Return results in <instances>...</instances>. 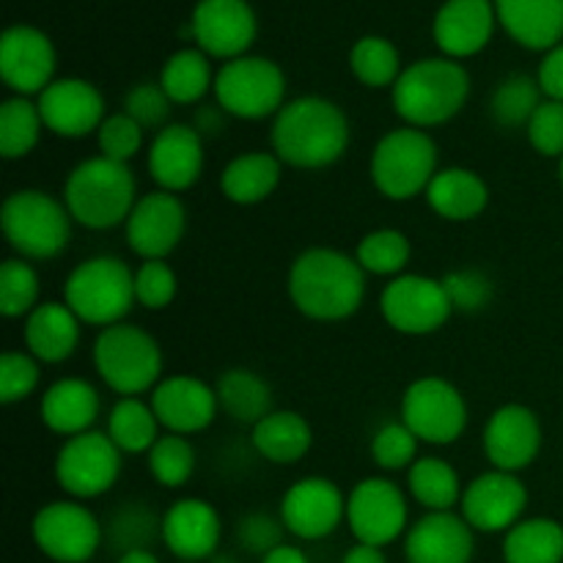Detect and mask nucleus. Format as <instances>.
<instances>
[{"instance_id": "obj_1", "label": "nucleus", "mask_w": 563, "mask_h": 563, "mask_svg": "<svg viewBox=\"0 0 563 563\" xmlns=\"http://www.w3.org/2000/svg\"><path fill=\"white\" fill-rule=\"evenodd\" d=\"M275 157L289 168L319 170L330 168L346 154L352 141V126L344 110L328 97H297L280 108L273 119Z\"/></svg>"}, {"instance_id": "obj_2", "label": "nucleus", "mask_w": 563, "mask_h": 563, "mask_svg": "<svg viewBox=\"0 0 563 563\" xmlns=\"http://www.w3.org/2000/svg\"><path fill=\"white\" fill-rule=\"evenodd\" d=\"M289 297L313 322H341L361 311L366 269L335 247H308L289 267Z\"/></svg>"}, {"instance_id": "obj_3", "label": "nucleus", "mask_w": 563, "mask_h": 563, "mask_svg": "<svg viewBox=\"0 0 563 563\" xmlns=\"http://www.w3.org/2000/svg\"><path fill=\"white\" fill-rule=\"evenodd\" d=\"M471 97V75L462 60L434 55L407 66L390 88V102L407 126L429 130L449 124Z\"/></svg>"}, {"instance_id": "obj_4", "label": "nucleus", "mask_w": 563, "mask_h": 563, "mask_svg": "<svg viewBox=\"0 0 563 563\" xmlns=\"http://www.w3.org/2000/svg\"><path fill=\"white\" fill-rule=\"evenodd\" d=\"M64 203L71 220L91 231L124 225L137 203V181L130 165L88 157L71 168L64 185Z\"/></svg>"}, {"instance_id": "obj_5", "label": "nucleus", "mask_w": 563, "mask_h": 563, "mask_svg": "<svg viewBox=\"0 0 563 563\" xmlns=\"http://www.w3.org/2000/svg\"><path fill=\"white\" fill-rule=\"evenodd\" d=\"M71 214L49 192L25 187L11 192L0 209V225L11 251L27 262H49L69 247Z\"/></svg>"}, {"instance_id": "obj_6", "label": "nucleus", "mask_w": 563, "mask_h": 563, "mask_svg": "<svg viewBox=\"0 0 563 563\" xmlns=\"http://www.w3.org/2000/svg\"><path fill=\"white\" fill-rule=\"evenodd\" d=\"M93 368L119 399L148 394L163 377V350L148 330L119 322L99 330L93 341Z\"/></svg>"}, {"instance_id": "obj_7", "label": "nucleus", "mask_w": 563, "mask_h": 563, "mask_svg": "<svg viewBox=\"0 0 563 563\" xmlns=\"http://www.w3.org/2000/svg\"><path fill=\"white\" fill-rule=\"evenodd\" d=\"M64 302L82 324L110 328L124 322L135 302V273L119 256H93L77 264L64 284Z\"/></svg>"}, {"instance_id": "obj_8", "label": "nucleus", "mask_w": 563, "mask_h": 563, "mask_svg": "<svg viewBox=\"0 0 563 563\" xmlns=\"http://www.w3.org/2000/svg\"><path fill=\"white\" fill-rule=\"evenodd\" d=\"M438 170V143L427 130L407 124L385 132L368 163L374 187L390 201H410L427 192Z\"/></svg>"}, {"instance_id": "obj_9", "label": "nucleus", "mask_w": 563, "mask_h": 563, "mask_svg": "<svg viewBox=\"0 0 563 563\" xmlns=\"http://www.w3.org/2000/svg\"><path fill=\"white\" fill-rule=\"evenodd\" d=\"M212 93L231 119H275L286 104V75L273 58L242 55L220 66Z\"/></svg>"}, {"instance_id": "obj_10", "label": "nucleus", "mask_w": 563, "mask_h": 563, "mask_svg": "<svg viewBox=\"0 0 563 563\" xmlns=\"http://www.w3.org/2000/svg\"><path fill=\"white\" fill-rule=\"evenodd\" d=\"M121 476V451L108 432L66 438L55 454V482L71 500H91L110 493Z\"/></svg>"}, {"instance_id": "obj_11", "label": "nucleus", "mask_w": 563, "mask_h": 563, "mask_svg": "<svg viewBox=\"0 0 563 563\" xmlns=\"http://www.w3.org/2000/svg\"><path fill=\"white\" fill-rule=\"evenodd\" d=\"M38 553L55 563H88L104 544L99 517L80 500H53L42 506L31 522Z\"/></svg>"}, {"instance_id": "obj_12", "label": "nucleus", "mask_w": 563, "mask_h": 563, "mask_svg": "<svg viewBox=\"0 0 563 563\" xmlns=\"http://www.w3.org/2000/svg\"><path fill=\"white\" fill-rule=\"evenodd\" d=\"M401 421L421 443L451 445L467 429V401L449 379L421 377L401 396Z\"/></svg>"}, {"instance_id": "obj_13", "label": "nucleus", "mask_w": 563, "mask_h": 563, "mask_svg": "<svg viewBox=\"0 0 563 563\" xmlns=\"http://www.w3.org/2000/svg\"><path fill=\"white\" fill-rule=\"evenodd\" d=\"M346 526L361 544L388 548L410 531V506L390 478H363L346 495Z\"/></svg>"}, {"instance_id": "obj_14", "label": "nucleus", "mask_w": 563, "mask_h": 563, "mask_svg": "<svg viewBox=\"0 0 563 563\" xmlns=\"http://www.w3.org/2000/svg\"><path fill=\"white\" fill-rule=\"evenodd\" d=\"M379 311L388 328L405 335H429L438 333L451 319L449 295H445L443 280L429 278V275L405 273L390 278L379 295Z\"/></svg>"}, {"instance_id": "obj_15", "label": "nucleus", "mask_w": 563, "mask_h": 563, "mask_svg": "<svg viewBox=\"0 0 563 563\" xmlns=\"http://www.w3.org/2000/svg\"><path fill=\"white\" fill-rule=\"evenodd\" d=\"M256 33V11L247 0H198L187 25V36L196 47L223 64L247 55Z\"/></svg>"}, {"instance_id": "obj_16", "label": "nucleus", "mask_w": 563, "mask_h": 563, "mask_svg": "<svg viewBox=\"0 0 563 563\" xmlns=\"http://www.w3.org/2000/svg\"><path fill=\"white\" fill-rule=\"evenodd\" d=\"M187 229V209L176 192L154 190L137 198L124 223L126 245L143 262H165L179 247Z\"/></svg>"}, {"instance_id": "obj_17", "label": "nucleus", "mask_w": 563, "mask_h": 563, "mask_svg": "<svg viewBox=\"0 0 563 563\" xmlns=\"http://www.w3.org/2000/svg\"><path fill=\"white\" fill-rule=\"evenodd\" d=\"M278 515L291 537L319 542L335 533V528L346 520V498L330 478L308 476L286 489Z\"/></svg>"}, {"instance_id": "obj_18", "label": "nucleus", "mask_w": 563, "mask_h": 563, "mask_svg": "<svg viewBox=\"0 0 563 563\" xmlns=\"http://www.w3.org/2000/svg\"><path fill=\"white\" fill-rule=\"evenodd\" d=\"M36 104L38 113H42L44 130L66 137V141L88 137L108 119L102 91L91 80H82V77H55L38 93Z\"/></svg>"}, {"instance_id": "obj_19", "label": "nucleus", "mask_w": 563, "mask_h": 563, "mask_svg": "<svg viewBox=\"0 0 563 563\" xmlns=\"http://www.w3.org/2000/svg\"><path fill=\"white\" fill-rule=\"evenodd\" d=\"M55 44L33 25L5 27L0 38V77L14 97H38L55 80Z\"/></svg>"}, {"instance_id": "obj_20", "label": "nucleus", "mask_w": 563, "mask_h": 563, "mask_svg": "<svg viewBox=\"0 0 563 563\" xmlns=\"http://www.w3.org/2000/svg\"><path fill=\"white\" fill-rule=\"evenodd\" d=\"M462 517L478 533H506L528 509V489L517 473L489 471L473 478L462 493Z\"/></svg>"}, {"instance_id": "obj_21", "label": "nucleus", "mask_w": 563, "mask_h": 563, "mask_svg": "<svg viewBox=\"0 0 563 563\" xmlns=\"http://www.w3.org/2000/svg\"><path fill=\"white\" fill-rule=\"evenodd\" d=\"M482 445L495 471L520 473L542 451V423L531 407L511 401L489 416Z\"/></svg>"}, {"instance_id": "obj_22", "label": "nucleus", "mask_w": 563, "mask_h": 563, "mask_svg": "<svg viewBox=\"0 0 563 563\" xmlns=\"http://www.w3.org/2000/svg\"><path fill=\"white\" fill-rule=\"evenodd\" d=\"M148 405L154 407L159 427L168 429L170 434H185V438L212 427L220 410L214 385H207L190 374H174L168 379H159Z\"/></svg>"}, {"instance_id": "obj_23", "label": "nucleus", "mask_w": 563, "mask_h": 563, "mask_svg": "<svg viewBox=\"0 0 563 563\" xmlns=\"http://www.w3.org/2000/svg\"><path fill=\"white\" fill-rule=\"evenodd\" d=\"M223 520L203 498H181L163 511V544L179 561L203 563L220 550Z\"/></svg>"}, {"instance_id": "obj_24", "label": "nucleus", "mask_w": 563, "mask_h": 563, "mask_svg": "<svg viewBox=\"0 0 563 563\" xmlns=\"http://www.w3.org/2000/svg\"><path fill=\"white\" fill-rule=\"evenodd\" d=\"M148 176L165 192H185L201 179L203 137L192 124H168L152 137L146 152Z\"/></svg>"}, {"instance_id": "obj_25", "label": "nucleus", "mask_w": 563, "mask_h": 563, "mask_svg": "<svg viewBox=\"0 0 563 563\" xmlns=\"http://www.w3.org/2000/svg\"><path fill=\"white\" fill-rule=\"evenodd\" d=\"M495 25L493 0H445L432 20V38L445 58L465 60L487 47Z\"/></svg>"}, {"instance_id": "obj_26", "label": "nucleus", "mask_w": 563, "mask_h": 563, "mask_svg": "<svg viewBox=\"0 0 563 563\" xmlns=\"http://www.w3.org/2000/svg\"><path fill=\"white\" fill-rule=\"evenodd\" d=\"M476 531L454 511H427L405 533L407 563H471Z\"/></svg>"}, {"instance_id": "obj_27", "label": "nucleus", "mask_w": 563, "mask_h": 563, "mask_svg": "<svg viewBox=\"0 0 563 563\" xmlns=\"http://www.w3.org/2000/svg\"><path fill=\"white\" fill-rule=\"evenodd\" d=\"M498 25L520 47L550 53L563 42V0H493Z\"/></svg>"}, {"instance_id": "obj_28", "label": "nucleus", "mask_w": 563, "mask_h": 563, "mask_svg": "<svg viewBox=\"0 0 563 563\" xmlns=\"http://www.w3.org/2000/svg\"><path fill=\"white\" fill-rule=\"evenodd\" d=\"M99 410H102V401H99L97 388L80 377H64L53 383L44 390L42 405H38L42 423L60 438L91 432Z\"/></svg>"}, {"instance_id": "obj_29", "label": "nucleus", "mask_w": 563, "mask_h": 563, "mask_svg": "<svg viewBox=\"0 0 563 563\" xmlns=\"http://www.w3.org/2000/svg\"><path fill=\"white\" fill-rule=\"evenodd\" d=\"M80 319L66 302H38L25 317V346L38 363H64L80 344Z\"/></svg>"}, {"instance_id": "obj_30", "label": "nucleus", "mask_w": 563, "mask_h": 563, "mask_svg": "<svg viewBox=\"0 0 563 563\" xmlns=\"http://www.w3.org/2000/svg\"><path fill=\"white\" fill-rule=\"evenodd\" d=\"M423 196L438 218L451 220V223H467L487 209L489 187L476 170L451 165V168H440L434 174Z\"/></svg>"}, {"instance_id": "obj_31", "label": "nucleus", "mask_w": 563, "mask_h": 563, "mask_svg": "<svg viewBox=\"0 0 563 563\" xmlns=\"http://www.w3.org/2000/svg\"><path fill=\"white\" fill-rule=\"evenodd\" d=\"M284 163L275 152H247L231 159L220 174V190L236 207L262 203L278 190Z\"/></svg>"}, {"instance_id": "obj_32", "label": "nucleus", "mask_w": 563, "mask_h": 563, "mask_svg": "<svg viewBox=\"0 0 563 563\" xmlns=\"http://www.w3.org/2000/svg\"><path fill=\"white\" fill-rule=\"evenodd\" d=\"M251 443L273 465H297L311 451L313 429L300 412L273 410L251 429Z\"/></svg>"}, {"instance_id": "obj_33", "label": "nucleus", "mask_w": 563, "mask_h": 563, "mask_svg": "<svg viewBox=\"0 0 563 563\" xmlns=\"http://www.w3.org/2000/svg\"><path fill=\"white\" fill-rule=\"evenodd\" d=\"M220 410L236 423L256 427L262 418L273 412V388L264 377L251 368H225L214 383Z\"/></svg>"}, {"instance_id": "obj_34", "label": "nucleus", "mask_w": 563, "mask_h": 563, "mask_svg": "<svg viewBox=\"0 0 563 563\" xmlns=\"http://www.w3.org/2000/svg\"><path fill=\"white\" fill-rule=\"evenodd\" d=\"M102 531L104 544L115 555L152 550L163 542V515H157L146 500H121L102 522Z\"/></svg>"}, {"instance_id": "obj_35", "label": "nucleus", "mask_w": 563, "mask_h": 563, "mask_svg": "<svg viewBox=\"0 0 563 563\" xmlns=\"http://www.w3.org/2000/svg\"><path fill=\"white\" fill-rule=\"evenodd\" d=\"M214 75L218 71H212L203 49L185 47L168 55L157 82L174 104H198L209 91H214Z\"/></svg>"}, {"instance_id": "obj_36", "label": "nucleus", "mask_w": 563, "mask_h": 563, "mask_svg": "<svg viewBox=\"0 0 563 563\" xmlns=\"http://www.w3.org/2000/svg\"><path fill=\"white\" fill-rule=\"evenodd\" d=\"M506 563H563V526L550 517H522L504 539Z\"/></svg>"}, {"instance_id": "obj_37", "label": "nucleus", "mask_w": 563, "mask_h": 563, "mask_svg": "<svg viewBox=\"0 0 563 563\" xmlns=\"http://www.w3.org/2000/svg\"><path fill=\"white\" fill-rule=\"evenodd\" d=\"M407 489L427 511H454L465 493L456 467L440 456H418L407 471Z\"/></svg>"}, {"instance_id": "obj_38", "label": "nucleus", "mask_w": 563, "mask_h": 563, "mask_svg": "<svg viewBox=\"0 0 563 563\" xmlns=\"http://www.w3.org/2000/svg\"><path fill=\"white\" fill-rule=\"evenodd\" d=\"M108 434L121 454H148L159 440V421L154 407L146 405L141 396L119 399L110 410Z\"/></svg>"}, {"instance_id": "obj_39", "label": "nucleus", "mask_w": 563, "mask_h": 563, "mask_svg": "<svg viewBox=\"0 0 563 563\" xmlns=\"http://www.w3.org/2000/svg\"><path fill=\"white\" fill-rule=\"evenodd\" d=\"M542 102L544 93L537 77L526 71H511L495 86L489 97V115L500 130H522Z\"/></svg>"}, {"instance_id": "obj_40", "label": "nucleus", "mask_w": 563, "mask_h": 563, "mask_svg": "<svg viewBox=\"0 0 563 563\" xmlns=\"http://www.w3.org/2000/svg\"><path fill=\"white\" fill-rule=\"evenodd\" d=\"M44 121L31 97H9L0 104V154L3 159H22L36 148Z\"/></svg>"}, {"instance_id": "obj_41", "label": "nucleus", "mask_w": 563, "mask_h": 563, "mask_svg": "<svg viewBox=\"0 0 563 563\" xmlns=\"http://www.w3.org/2000/svg\"><path fill=\"white\" fill-rule=\"evenodd\" d=\"M350 69L363 86L368 88H394L401 69V55L396 44L385 36L357 38L350 53Z\"/></svg>"}, {"instance_id": "obj_42", "label": "nucleus", "mask_w": 563, "mask_h": 563, "mask_svg": "<svg viewBox=\"0 0 563 563\" xmlns=\"http://www.w3.org/2000/svg\"><path fill=\"white\" fill-rule=\"evenodd\" d=\"M412 245L405 231L399 229H377L368 231L357 242L355 258L368 275H383V278H396L405 275V267L410 264Z\"/></svg>"}, {"instance_id": "obj_43", "label": "nucleus", "mask_w": 563, "mask_h": 563, "mask_svg": "<svg viewBox=\"0 0 563 563\" xmlns=\"http://www.w3.org/2000/svg\"><path fill=\"white\" fill-rule=\"evenodd\" d=\"M196 449L185 434H159L146 454L148 473L165 489H181L196 473Z\"/></svg>"}, {"instance_id": "obj_44", "label": "nucleus", "mask_w": 563, "mask_h": 563, "mask_svg": "<svg viewBox=\"0 0 563 563\" xmlns=\"http://www.w3.org/2000/svg\"><path fill=\"white\" fill-rule=\"evenodd\" d=\"M38 275L27 258H5L0 264V313L5 319H22L38 306Z\"/></svg>"}, {"instance_id": "obj_45", "label": "nucleus", "mask_w": 563, "mask_h": 563, "mask_svg": "<svg viewBox=\"0 0 563 563\" xmlns=\"http://www.w3.org/2000/svg\"><path fill=\"white\" fill-rule=\"evenodd\" d=\"M418 443L421 440L405 421H390L372 438V456L383 471H410L418 460Z\"/></svg>"}, {"instance_id": "obj_46", "label": "nucleus", "mask_w": 563, "mask_h": 563, "mask_svg": "<svg viewBox=\"0 0 563 563\" xmlns=\"http://www.w3.org/2000/svg\"><path fill=\"white\" fill-rule=\"evenodd\" d=\"M286 533L289 531H286L280 515L275 517L269 515V511H247L245 517L236 520V528H234L236 548L247 555H256L258 561H262L267 553H273L275 548H280Z\"/></svg>"}, {"instance_id": "obj_47", "label": "nucleus", "mask_w": 563, "mask_h": 563, "mask_svg": "<svg viewBox=\"0 0 563 563\" xmlns=\"http://www.w3.org/2000/svg\"><path fill=\"white\" fill-rule=\"evenodd\" d=\"M143 132L146 130L135 119H130L124 110L108 115L97 130L99 154L113 159V163L130 165V159H135L143 148Z\"/></svg>"}, {"instance_id": "obj_48", "label": "nucleus", "mask_w": 563, "mask_h": 563, "mask_svg": "<svg viewBox=\"0 0 563 563\" xmlns=\"http://www.w3.org/2000/svg\"><path fill=\"white\" fill-rule=\"evenodd\" d=\"M443 280L445 286V295H449L451 308L462 313H478L493 302L495 297V284L487 273L482 269H454L449 273Z\"/></svg>"}, {"instance_id": "obj_49", "label": "nucleus", "mask_w": 563, "mask_h": 563, "mask_svg": "<svg viewBox=\"0 0 563 563\" xmlns=\"http://www.w3.org/2000/svg\"><path fill=\"white\" fill-rule=\"evenodd\" d=\"M179 291L174 267L168 262H143L135 269V302L146 311H163Z\"/></svg>"}, {"instance_id": "obj_50", "label": "nucleus", "mask_w": 563, "mask_h": 563, "mask_svg": "<svg viewBox=\"0 0 563 563\" xmlns=\"http://www.w3.org/2000/svg\"><path fill=\"white\" fill-rule=\"evenodd\" d=\"M38 361L31 352H3L0 357V401L3 405H16L27 399L38 388Z\"/></svg>"}, {"instance_id": "obj_51", "label": "nucleus", "mask_w": 563, "mask_h": 563, "mask_svg": "<svg viewBox=\"0 0 563 563\" xmlns=\"http://www.w3.org/2000/svg\"><path fill=\"white\" fill-rule=\"evenodd\" d=\"M174 102L159 82H137L124 93V113L135 119L143 130H165Z\"/></svg>"}, {"instance_id": "obj_52", "label": "nucleus", "mask_w": 563, "mask_h": 563, "mask_svg": "<svg viewBox=\"0 0 563 563\" xmlns=\"http://www.w3.org/2000/svg\"><path fill=\"white\" fill-rule=\"evenodd\" d=\"M528 141L542 157H563V102L544 99L526 126Z\"/></svg>"}, {"instance_id": "obj_53", "label": "nucleus", "mask_w": 563, "mask_h": 563, "mask_svg": "<svg viewBox=\"0 0 563 563\" xmlns=\"http://www.w3.org/2000/svg\"><path fill=\"white\" fill-rule=\"evenodd\" d=\"M537 80L542 86L544 99H555L563 102V42L559 47H553L550 53H544L542 64H539Z\"/></svg>"}, {"instance_id": "obj_54", "label": "nucleus", "mask_w": 563, "mask_h": 563, "mask_svg": "<svg viewBox=\"0 0 563 563\" xmlns=\"http://www.w3.org/2000/svg\"><path fill=\"white\" fill-rule=\"evenodd\" d=\"M229 119L231 115L225 113L218 102L201 104V108L196 110V115H192V126H196L201 137H218L223 135L225 126H229Z\"/></svg>"}, {"instance_id": "obj_55", "label": "nucleus", "mask_w": 563, "mask_h": 563, "mask_svg": "<svg viewBox=\"0 0 563 563\" xmlns=\"http://www.w3.org/2000/svg\"><path fill=\"white\" fill-rule=\"evenodd\" d=\"M341 563H388V555H385L383 548H374V544H361L350 548L344 553Z\"/></svg>"}, {"instance_id": "obj_56", "label": "nucleus", "mask_w": 563, "mask_h": 563, "mask_svg": "<svg viewBox=\"0 0 563 563\" xmlns=\"http://www.w3.org/2000/svg\"><path fill=\"white\" fill-rule=\"evenodd\" d=\"M258 563H311L308 561V555L302 553L300 548H295V544H280V548H275L273 553L264 555Z\"/></svg>"}, {"instance_id": "obj_57", "label": "nucleus", "mask_w": 563, "mask_h": 563, "mask_svg": "<svg viewBox=\"0 0 563 563\" xmlns=\"http://www.w3.org/2000/svg\"><path fill=\"white\" fill-rule=\"evenodd\" d=\"M115 563H159V559L154 555V550H135V553L119 555Z\"/></svg>"}, {"instance_id": "obj_58", "label": "nucleus", "mask_w": 563, "mask_h": 563, "mask_svg": "<svg viewBox=\"0 0 563 563\" xmlns=\"http://www.w3.org/2000/svg\"><path fill=\"white\" fill-rule=\"evenodd\" d=\"M207 563H240V561H236L234 553H220V550H218V553H214Z\"/></svg>"}, {"instance_id": "obj_59", "label": "nucleus", "mask_w": 563, "mask_h": 563, "mask_svg": "<svg viewBox=\"0 0 563 563\" xmlns=\"http://www.w3.org/2000/svg\"><path fill=\"white\" fill-rule=\"evenodd\" d=\"M559 176H561V185H563V157H561V165H559Z\"/></svg>"}, {"instance_id": "obj_60", "label": "nucleus", "mask_w": 563, "mask_h": 563, "mask_svg": "<svg viewBox=\"0 0 563 563\" xmlns=\"http://www.w3.org/2000/svg\"><path fill=\"white\" fill-rule=\"evenodd\" d=\"M176 563H192V561H176Z\"/></svg>"}]
</instances>
